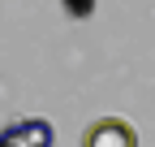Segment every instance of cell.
I'll return each instance as SVG.
<instances>
[{
    "label": "cell",
    "instance_id": "obj_1",
    "mask_svg": "<svg viewBox=\"0 0 155 147\" xmlns=\"http://www.w3.org/2000/svg\"><path fill=\"white\" fill-rule=\"evenodd\" d=\"M82 147H138V130L125 117H99L82 134Z\"/></svg>",
    "mask_w": 155,
    "mask_h": 147
},
{
    "label": "cell",
    "instance_id": "obj_2",
    "mask_svg": "<svg viewBox=\"0 0 155 147\" xmlns=\"http://www.w3.org/2000/svg\"><path fill=\"white\" fill-rule=\"evenodd\" d=\"M52 143H56V130L43 117H22L9 130H0V147H52Z\"/></svg>",
    "mask_w": 155,
    "mask_h": 147
},
{
    "label": "cell",
    "instance_id": "obj_3",
    "mask_svg": "<svg viewBox=\"0 0 155 147\" xmlns=\"http://www.w3.org/2000/svg\"><path fill=\"white\" fill-rule=\"evenodd\" d=\"M65 13L69 17H91L95 13V0H65Z\"/></svg>",
    "mask_w": 155,
    "mask_h": 147
}]
</instances>
